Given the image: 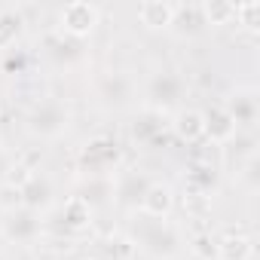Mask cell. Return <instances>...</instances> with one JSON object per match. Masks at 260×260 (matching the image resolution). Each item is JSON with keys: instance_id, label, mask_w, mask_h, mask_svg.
I'll return each mask as SVG.
<instances>
[{"instance_id": "cell-1", "label": "cell", "mask_w": 260, "mask_h": 260, "mask_svg": "<svg viewBox=\"0 0 260 260\" xmlns=\"http://www.w3.org/2000/svg\"><path fill=\"white\" fill-rule=\"evenodd\" d=\"M187 92V80L181 71H172V68H162L156 74L147 77V86H144V95H147V104L153 110H172L181 104Z\"/></svg>"}, {"instance_id": "cell-2", "label": "cell", "mask_w": 260, "mask_h": 260, "mask_svg": "<svg viewBox=\"0 0 260 260\" xmlns=\"http://www.w3.org/2000/svg\"><path fill=\"white\" fill-rule=\"evenodd\" d=\"M68 107L61 98H40L31 113H28V128L34 135H43V138H52V135H61L68 128Z\"/></svg>"}, {"instance_id": "cell-3", "label": "cell", "mask_w": 260, "mask_h": 260, "mask_svg": "<svg viewBox=\"0 0 260 260\" xmlns=\"http://www.w3.org/2000/svg\"><path fill=\"white\" fill-rule=\"evenodd\" d=\"M0 233H4V239H10L16 245H31L40 236V214L28 205H13L4 211Z\"/></svg>"}, {"instance_id": "cell-4", "label": "cell", "mask_w": 260, "mask_h": 260, "mask_svg": "<svg viewBox=\"0 0 260 260\" xmlns=\"http://www.w3.org/2000/svg\"><path fill=\"white\" fill-rule=\"evenodd\" d=\"M147 217V214H144ZM141 242L147 251H153L156 257H172L181 245L178 239V230L169 223V220H159V217H147V223L141 226Z\"/></svg>"}, {"instance_id": "cell-5", "label": "cell", "mask_w": 260, "mask_h": 260, "mask_svg": "<svg viewBox=\"0 0 260 260\" xmlns=\"http://www.w3.org/2000/svg\"><path fill=\"white\" fill-rule=\"evenodd\" d=\"M135 86H132V77L122 74V71H110L101 77L98 83V98L107 104V107H125L128 98H132Z\"/></svg>"}, {"instance_id": "cell-6", "label": "cell", "mask_w": 260, "mask_h": 260, "mask_svg": "<svg viewBox=\"0 0 260 260\" xmlns=\"http://www.w3.org/2000/svg\"><path fill=\"white\" fill-rule=\"evenodd\" d=\"M98 25V7L92 4H83V0H77V4H68L61 10V28L74 37H83L89 34L92 28Z\"/></svg>"}, {"instance_id": "cell-7", "label": "cell", "mask_w": 260, "mask_h": 260, "mask_svg": "<svg viewBox=\"0 0 260 260\" xmlns=\"http://www.w3.org/2000/svg\"><path fill=\"white\" fill-rule=\"evenodd\" d=\"M233 119V125H254L257 122V113H260V101H257V92L254 89H239L233 98H230V107H223Z\"/></svg>"}, {"instance_id": "cell-8", "label": "cell", "mask_w": 260, "mask_h": 260, "mask_svg": "<svg viewBox=\"0 0 260 260\" xmlns=\"http://www.w3.org/2000/svg\"><path fill=\"white\" fill-rule=\"evenodd\" d=\"M172 205H175V196H172V187L169 184H150L144 190V196H141V211L147 217H159L162 220L172 211Z\"/></svg>"}, {"instance_id": "cell-9", "label": "cell", "mask_w": 260, "mask_h": 260, "mask_svg": "<svg viewBox=\"0 0 260 260\" xmlns=\"http://www.w3.org/2000/svg\"><path fill=\"white\" fill-rule=\"evenodd\" d=\"M172 16H175V7L162 4V0H147V4L138 7V19L147 28H172Z\"/></svg>"}, {"instance_id": "cell-10", "label": "cell", "mask_w": 260, "mask_h": 260, "mask_svg": "<svg viewBox=\"0 0 260 260\" xmlns=\"http://www.w3.org/2000/svg\"><path fill=\"white\" fill-rule=\"evenodd\" d=\"M172 28H175L178 34H196V31H202V28H205L202 7H175Z\"/></svg>"}, {"instance_id": "cell-11", "label": "cell", "mask_w": 260, "mask_h": 260, "mask_svg": "<svg viewBox=\"0 0 260 260\" xmlns=\"http://www.w3.org/2000/svg\"><path fill=\"white\" fill-rule=\"evenodd\" d=\"M202 119H205V132H211V138L223 141V138H230L236 132V125H233V119H230V113L223 107H214V110L202 113Z\"/></svg>"}, {"instance_id": "cell-12", "label": "cell", "mask_w": 260, "mask_h": 260, "mask_svg": "<svg viewBox=\"0 0 260 260\" xmlns=\"http://www.w3.org/2000/svg\"><path fill=\"white\" fill-rule=\"evenodd\" d=\"M251 257V242L245 236H226L217 245V260H248Z\"/></svg>"}, {"instance_id": "cell-13", "label": "cell", "mask_w": 260, "mask_h": 260, "mask_svg": "<svg viewBox=\"0 0 260 260\" xmlns=\"http://www.w3.org/2000/svg\"><path fill=\"white\" fill-rule=\"evenodd\" d=\"M22 13L16 10H0V49H10L22 31Z\"/></svg>"}, {"instance_id": "cell-14", "label": "cell", "mask_w": 260, "mask_h": 260, "mask_svg": "<svg viewBox=\"0 0 260 260\" xmlns=\"http://www.w3.org/2000/svg\"><path fill=\"white\" fill-rule=\"evenodd\" d=\"M178 132L184 135V138H199V135H205V119H202V113L199 110H184L181 116H178Z\"/></svg>"}, {"instance_id": "cell-15", "label": "cell", "mask_w": 260, "mask_h": 260, "mask_svg": "<svg viewBox=\"0 0 260 260\" xmlns=\"http://www.w3.org/2000/svg\"><path fill=\"white\" fill-rule=\"evenodd\" d=\"M202 16H205V25H223L236 16V7L233 4H202Z\"/></svg>"}, {"instance_id": "cell-16", "label": "cell", "mask_w": 260, "mask_h": 260, "mask_svg": "<svg viewBox=\"0 0 260 260\" xmlns=\"http://www.w3.org/2000/svg\"><path fill=\"white\" fill-rule=\"evenodd\" d=\"M0 260H7V257H4V254H0Z\"/></svg>"}, {"instance_id": "cell-17", "label": "cell", "mask_w": 260, "mask_h": 260, "mask_svg": "<svg viewBox=\"0 0 260 260\" xmlns=\"http://www.w3.org/2000/svg\"><path fill=\"white\" fill-rule=\"evenodd\" d=\"M86 260H92V257H86Z\"/></svg>"}]
</instances>
